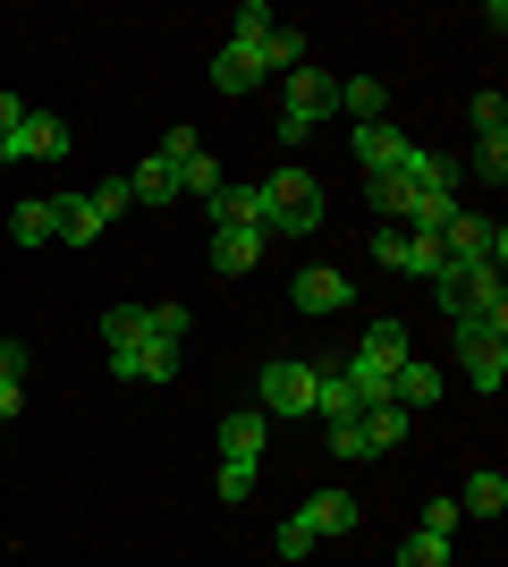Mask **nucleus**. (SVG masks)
I'll return each instance as SVG.
<instances>
[{"label": "nucleus", "mask_w": 508, "mask_h": 567, "mask_svg": "<svg viewBox=\"0 0 508 567\" xmlns=\"http://www.w3.org/2000/svg\"><path fill=\"white\" fill-rule=\"evenodd\" d=\"M127 204H136V195H127V178H102V187H94V213H102V220H120Z\"/></svg>", "instance_id": "35"}, {"label": "nucleus", "mask_w": 508, "mask_h": 567, "mask_svg": "<svg viewBox=\"0 0 508 567\" xmlns=\"http://www.w3.org/2000/svg\"><path fill=\"white\" fill-rule=\"evenodd\" d=\"M187 153H204V136H195V127H169V136H162V162L178 169V162H187Z\"/></svg>", "instance_id": "36"}, {"label": "nucleus", "mask_w": 508, "mask_h": 567, "mask_svg": "<svg viewBox=\"0 0 508 567\" xmlns=\"http://www.w3.org/2000/svg\"><path fill=\"white\" fill-rule=\"evenodd\" d=\"M145 331V306H111L102 313V348H120V339H136Z\"/></svg>", "instance_id": "32"}, {"label": "nucleus", "mask_w": 508, "mask_h": 567, "mask_svg": "<svg viewBox=\"0 0 508 567\" xmlns=\"http://www.w3.org/2000/svg\"><path fill=\"white\" fill-rule=\"evenodd\" d=\"M76 153V127L60 111H25V162H69Z\"/></svg>", "instance_id": "11"}, {"label": "nucleus", "mask_w": 508, "mask_h": 567, "mask_svg": "<svg viewBox=\"0 0 508 567\" xmlns=\"http://www.w3.org/2000/svg\"><path fill=\"white\" fill-rule=\"evenodd\" d=\"M390 169H398L415 195H458L466 187V169L449 162V153H433V144H398V162H390Z\"/></svg>", "instance_id": "6"}, {"label": "nucleus", "mask_w": 508, "mask_h": 567, "mask_svg": "<svg viewBox=\"0 0 508 567\" xmlns=\"http://www.w3.org/2000/svg\"><path fill=\"white\" fill-rule=\"evenodd\" d=\"M127 195H136V204H153V213H162V204H178V169H169L162 153H153V162L136 169V178H127Z\"/></svg>", "instance_id": "22"}, {"label": "nucleus", "mask_w": 508, "mask_h": 567, "mask_svg": "<svg viewBox=\"0 0 508 567\" xmlns=\"http://www.w3.org/2000/svg\"><path fill=\"white\" fill-rule=\"evenodd\" d=\"M458 499H424V525H415V534H440V543H449V534H458Z\"/></svg>", "instance_id": "33"}, {"label": "nucleus", "mask_w": 508, "mask_h": 567, "mask_svg": "<svg viewBox=\"0 0 508 567\" xmlns=\"http://www.w3.org/2000/svg\"><path fill=\"white\" fill-rule=\"evenodd\" d=\"M289 297H297V313H339L356 288H348V271H331V262H305L289 280Z\"/></svg>", "instance_id": "7"}, {"label": "nucleus", "mask_w": 508, "mask_h": 567, "mask_svg": "<svg viewBox=\"0 0 508 567\" xmlns=\"http://www.w3.org/2000/svg\"><path fill=\"white\" fill-rule=\"evenodd\" d=\"M407 432H415V415H407V406H364V415H356V441H364V457L398 450Z\"/></svg>", "instance_id": "12"}, {"label": "nucleus", "mask_w": 508, "mask_h": 567, "mask_svg": "<svg viewBox=\"0 0 508 567\" xmlns=\"http://www.w3.org/2000/svg\"><path fill=\"white\" fill-rule=\"evenodd\" d=\"M178 355H187V348H169V339L136 331V339H120V348H111V373H120V381H153V390H162V381H178Z\"/></svg>", "instance_id": "5"}, {"label": "nucleus", "mask_w": 508, "mask_h": 567, "mask_svg": "<svg viewBox=\"0 0 508 567\" xmlns=\"http://www.w3.org/2000/svg\"><path fill=\"white\" fill-rule=\"evenodd\" d=\"M9 162H25V127H18V136H0V169H9Z\"/></svg>", "instance_id": "38"}, {"label": "nucleus", "mask_w": 508, "mask_h": 567, "mask_svg": "<svg viewBox=\"0 0 508 567\" xmlns=\"http://www.w3.org/2000/svg\"><path fill=\"white\" fill-rule=\"evenodd\" d=\"M398 567H449V543H440V534H407V543H398Z\"/></svg>", "instance_id": "29"}, {"label": "nucleus", "mask_w": 508, "mask_h": 567, "mask_svg": "<svg viewBox=\"0 0 508 567\" xmlns=\"http://www.w3.org/2000/svg\"><path fill=\"white\" fill-rule=\"evenodd\" d=\"M51 204H60V237H69V246H94V237L111 229V220L94 213V195H51Z\"/></svg>", "instance_id": "18"}, {"label": "nucleus", "mask_w": 508, "mask_h": 567, "mask_svg": "<svg viewBox=\"0 0 508 567\" xmlns=\"http://www.w3.org/2000/svg\"><path fill=\"white\" fill-rule=\"evenodd\" d=\"M220 187H229V178H220V162H212V153H187V162H178V195H195V204H212Z\"/></svg>", "instance_id": "25"}, {"label": "nucleus", "mask_w": 508, "mask_h": 567, "mask_svg": "<svg viewBox=\"0 0 508 567\" xmlns=\"http://www.w3.org/2000/svg\"><path fill=\"white\" fill-rule=\"evenodd\" d=\"M212 85H220V94H255V85H263V69H255V51L220 43V51H212Z\"/></svg>", "instance_id": "17"}, {"label": "nucleus", "mask_w": 508, "mask_h": 567, "mask_svg": "<svg viewBox=\"0 0 508 567\" xmlns=\"http://www.w3.org/2000/svg\"><path fill=\"white\" fill-rule=\"evenodd\" d=\"M271 25H280V18H271V0H238V18H229V43H238V51H255V43L271 34Z\"/></svg>", "instance_id": "26"}, {"label": "nucleus", "mask_w": 508, "mask_h": 567, "mask_svg": "<svg viewBox=\"0 0 508 567\" xmlns=\"http://www.w3.org/2000/svg\"><path fill=\"white\" fill-rule=\"evenodd\" d=\"M255 69L263 76H297L305 69V25H271L263 43H255Z\"/></svg>", "instance_id": "13"}, {"label": "nucleus", "mask_w": 508, "mask_h": 567, "mask_svg": "<svg viewBox=\"0 0 508 567\" xmlns=\"http://www.w3.org/2000/svg\"><path fill=\"white\" fill-rule=\"evenodd\" d=\"M263 466H246V457H220V499H255Z\"/></svg>", "instance_id": "30"}, {"label": "nucleus", "mask_w": 508, "mask_h": 567, "mask_svg": "<svg viewBox=\"0 0 508 567\" xmlns=\"http://www.w3.org/2000/svg\"><path fill=\"white\" fill-rule=\"evenodd\" d=\"M263 262V237L255 229H212V271L220 280H238V271H255Z\"/></svg>", "instance_id": "15"}, {"label": "nucleus", "mask_w": 508, "mask_h": 567, "mask_svg": "<svg viewBox=\"0 0 508 567\" xmlns=\"http://www.w3.org/2000/svg\"><path fill=\"white\" fill-rule=\"evenodd\" d=\"M9 237H18V246H51V237H60V204H51V195H34V204H18V220H9Z\"/></svg>", "instance_id": "20"}, {"label": "nucleus", "mask_w": 508, "mask_h": 567, "mask_svg": "<svg viewBox=\"0 0 508 567\" xmlns=\"http://www.w3.org/2000/svg\"><path fill=\"white\" fill-rule=\"evenodd\" d=\"M440 390H449V381H440L433 364H415V355L398 364V373H390V406H407V415H433Z\"/></svg>", "instance_id": "10"}, {"label": "nucleus", "mask_w": 508, "mask_h": 567, "mask_svg": "<svg viewBox=\"0 0 508 567\" xmlns=\"http://www.w3.org/2000/svg\"><path fill=\"white\" fill-rule=\"evenodd\" d=\"M145 331H153V339H169V348H187L195 313H187V306H169V297H162V306H145Z\"/></svg>", "instance_id": "28"}, {"label": "nucleus", "mask_w": 508, "mask_h": 567, "mask_svg": "<svg viewBox=\"0 0 508 567\" xmlns=\"http://www.w3.org/2000/svg\"><path fill=\"white\" fill-rule=\"evenodd\" d=\"M466 178H491V187H500V178H508V136H475V153H466Z\"/></svg>", "instance_id": "27"}, {"label": "nucleus", "mask_w": 508, "mask_h": 567, "mask_svg": "<svg viewBox=\"0 0 508 567\" xmlns=\"http://www.w3.org/2000/svg\"><path fill=\"white\" fill-rule=\"evenodd\" d=\"M331 102H339V76L297 69V76H289V102H280V144H305L322 118H331Z\"/></svg>", "instance_id": "2"}, {"label": "nucleus", "mask_w": 508, "mask_h": 567, "mask_svg": "<svg viewBox=\"0 0 508 567\" xmlns=\"http://www.w3.org/2000/svg\"><path fill=\"white\" fill-rule=\"evenodd\" d=\"M314 415H322V424H356V415H364V406H356V381H348L339 355H331V364H314Z\"/></svg>", "instance_id": "8"}, {"label": "nucleus", "mask_w": 508, "mask_h": 567, "mask_svg": "<svg viewBox=\"0 0 508 567\" xmlns=\"http://www.w3.org/2000/svg\"><path fill=\"white\" fill-rule=\"evenodd\" d=\"M398 144H407V136H398L390 118H364V127H356V162H364V178H373V169H390V162H398Z\"/></svg>", "instance_id": "19"}, {"label": "nucleus", "mask_w": 508, "mask_h": 567, "mask_svg": "<svg viewBox=\"0 0 508 567\" xmlns=\"http://www.w3.org/2000/svg\"><path fill=\"white\" fill-rule=\"evenodd\" d=\"M263 441H271V415H263V406H238V415H220V457H246V466H263Z\"/></svg>", "instance_id": "9"}, {"label": "nucleus", "mask_w": 508, "mask_h": 567, "mask_svg": "<svg viewBox=\"0 0 508 567\" xmlns=\"http://www.w3.org/2000/svg\"><path fill=\"white\" fill-rule=\"evenodd\" d=\"M18 127H25V102H18V94H0V136H18Z\"/></svg>", "instance_id": "37"}, {"label": "nucleus", "mask_w": 508, "mask_h": 567, "mask_svg": "<svg viewBox=\"0 0 508 567\" xmlns=\"http://www.w3.org/2000/svg\"><path fill=\"white\" fill-rule=\"evenodd\" d=\"M305 525H314L322 543H348V534H356V499L348 492H314L305 499Z\"/></svg>", "instance_id": "16"}, {"label": "nucleus", "mask_w": 508, "mask_h": 567, "mask_svg": "<svg viewBox=\"0 0 508 567\" xmlns=\"http://www.w3.org/2000/svg\"><path fill=\"white\" fill-rule=\"evenodd\" d=\"M255 406L263 415H314V364H297V355H280V364H263V381H255Z\"/></svg>", "instance_id": "3"}, {"label": "nucleus", "mask_w": 508, "mask_h": 567, "mask_svg": "<svg viewBox=\"0 0 508 567\" xmlns=\"http://www.w3.org/2000/svg\"><path fill=\"white\" fill-rule=\"evenodd\" d=\"M458 213H466L458 195H415V204H407V229H415V237H440Z\"/></svg>", "instance_id": "24"}, {"label": "nucleus", "mask_w": 508, "mask_h": 567, "mask_svg": "<svg viewBox=\"0 0 508 567\" xmlns=\"http://www.w3.org/2000/svg\"><path fill=\"white\" fill-rule=\"evenodd\" d=\"M364 204H373V213H382V220H407L415 187H407V178H398V169H373V178H364Z\"/></svg>", "instance_id": "21"}, {"label": "nucleus", "mask_w": 508, "mask_h": 567, "mask_svg": "<svg viewBox=\"0 0 508 567\" xmlns=\"http://www.w3.org/2000/svg\"><path fill=\"white\" fill-rule=\"evenodd\" d=\"M263 195H271V237H314V229H322V213H331L322 178H305L297 162H289V169H271Z\"/></svg>", "instance_id": "1"}, {"label": "nucleus", "mask_w": 508, "mask_h": 567, "mask_svg": "<svg viewBox=\"0 0 508 567\" xmlns=\"http://www.w3.org/2000/svg\"><path fill=\"white\" fill-rule=\"evenodd\" d=\"M314 543H322V534H314V525H305V508H297V517L280 525V559H305V550H314Z\"/></svg>", "instance_id": "34"}, {"label": "nucleus", "mask_w": 508, "mask_h": 567, "mask_svg": "<svg viewBox=\"0 0 508 567\" xmlns=\"http://www.w3.org/2000/svg\"><path fill=\"white\" fill-rule=\"evenodd\" d=\"M458 364H466V381H475V390H500L508 381V339L500 331H484V322H475V313H458Z\"/></svg>", "instance_id": "4"}, {"label": "nucleus", "mask_w": 508, "mask_h": 567, "mask_svg": "<svg viewBox=\"0 0 508 567\" xmlns=\"http://www.w3.org/2000/svg\"><path fill=\"white\" fill-rule=\"evenodd\" d=\"M331 111H348V127L390 118V85H382V76H339V102H331Z\"/></svg>", "instance_id": "14"}, {"label": "nucleus", "mask_w": 508, "mask_h": 567, "mask_svg": "<svg viewBox=\"0 0 508 567\" xmlns=\"http://www.w3.org/2000/svg\"><path fill=\"white\" fill-rule=\"evenodd\" d=\"M458 508H475V517H500V508H508V474H500V466H484V474H466V492H458Z\"/></svg>", "instance_id": "23"}, {"label": "nucleus", "mask_w": 508, "mask_h": 567, "mask_svg": "<svg viewBox=\"0 0 508 567\" xmlns=\"http://www.w3.org/2000/svg\"><path fill=\"white\" fill-rule=\"evenodd\" d=\"M475 136H508V94H500V85L475 94Z\"/></svg>", "instance_id": "31"}]
</instances>
